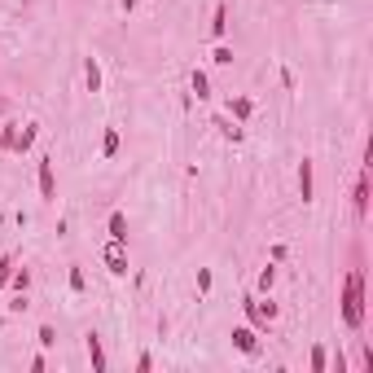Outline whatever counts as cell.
Returning a JSON list of instances; mask_svg holds the SVG:
<instances>
[{
  "label": "cell",
  "mask_w": 373,
  "mask_h": 373,
  "mask_svg": "<svg viewBox=\"0 0 373 373\" xmlns=\"http://www.w3.org/2000/svg\"><path fill=\"white\" fill-rule=\"evenodd\" d=\"M343 321H347V330L365 325V272L360 268H347V277H343Z\"/></svg>",
  "instance_id": "6da1fadb"
},
{
  "label": "cell",
  "mask_w": 373,
  "mask_h": 373,
  "mask_svg": "<svg viewBox=\"0 0 373 373\" xmlns=\"http://www.w3.org/2000/svg\"><path fill=\"white\" fill-rule=\"evenodd\" d=\"M241 312H246V321H251V325H255L259 334H264V330L272 325V321L281 316V307L272 303V299H259V295H246V299H241Z\"/></svg>",
  "instance_id": "7a4b0ae2"
},
{
  "label": "cell",
  "mask_w": 373,
  "mask_h": 373,
  "mask_svg": "<svg viewBox=\"0 0 373 373\" xmlns=\"http://www.w3.org/2000/svg\"><path fill=\"white\" fill-rule=\"evenodd\" d=\"M101 264L110 277H127V241H115L110 237L106 246H101Z\"/></svg>",
  "instance_id": "3957f363"
},
{
  "label": "cell",
  "mask_w": 373,
  "mask_h": 373,
  "mask_svg": "<svg viewBox=\"0 0 373 373\" xmlns=\"http://www.w3.org/2000/svg\"><path fill=\"white\" fill-rule=\"evenodd\" d=\"M36 181H40V198L44 202H57V176H53V158H48V154H40Z\"/></svg>",
  "instance_id": "277c9868"
},
{
  "label": "cell",
  "mask_w": 373,
  "mask_h": 373,
  "mask_svg": "<svg viewBox=\"0 0 373 373\" xmlns=\"http://www.w3.org/2000/svg\"><path fill=\"white\" fill-rule=\"evenodd\" d=\"M351 211H356V220L365 224V216H369V167H360V176H356V189H351Z\"/></svg>",
  "instance_id": "5b68a950"
},
{
  "label": "cell",
  "mask_w": 373,
  "mask_h": 373,
  "mask_svg": "<svg viewBox=\"0 0 373 373\" xmlns=\"http://www.w3.org/2000/svg\"><path fill=\"white\" fill-rule=\"evenodd\" d=\"M299 198L303 202H316V163H312V158H303V163H299Z\"/></svg>",
  "instance_id": "8992f818"
},
{
  "label": "cell",
  "mask_w": 373,
  "mask_h": 373,
  "mask_svg": "<svg viewBox=\"0 0 373 373\" xmlns=\"http://www.w3.org/2000/svg\"><path fill=\"white\" fill-rule=\"evenodd\" d=\"M84 347H88V365H92V373H106L110 369V360H106V347H101V334H84Z\"/></svg>",
  "instance_id": "52a82bcc"
},
{
  "label": "cell",
  "mask_w": 373,
  "mask_h": 373,
  "mask_svg": "<svg viewBox=\"0 0 373 373\" xmlns=\"http://www.w3.org/2000/svg\"><path fill=\"white\" fill-rule=\"evenodd\" d=\"M233 347H237L241 356H259V330H255V325H237V330H233Z\"/></svg>",
  "instance_id": "ba28073f"
},
{
  "label": "cell",
  "mask_w": 373,
  "mask_h": 373,
  "mask_svg": "<svg viewBox=\"0 0 373 373\" xmlns=\"http://www.w3.org/2000/svg\"><path fill=\"white\" fill-rule=\"evenodd\" d=\"M216 127H220V136H224V141H233V145L246 141V127H241L237 119H229V115H216Z\"/></svg>",
  "instance_id": "9c48e42d"
},
{
  "label": "cell",
  "mask_w": 373,
  "mask_h": 373,
  "mask_svg": "<svg viewBox=\"0 0 373 373\" xmlns=\"http://www.w3.org/2000/svg\"><path fill=\"white\" fill-rule=\"evenodd\" d=\"M36 136H40V123H31V119H27V123L18 127V141H13V154H27L31 145H36Z\"/></svg>",
  "instance_id": "30bf717a"
},
{
  "label": "cell",
  "mask_w": 373,
  "mask_h": 373,
  "mask_svg": "<svg viewBox=\"0 0 373 373\" xmlns=\"http://www.w3.org/2000/svg\"><path fill=\"white\" fill-rule=\"evenodd\" d=\"M251 115H255V101H251V97H229V119L246 123Z\"/></svg>",
  "instance_id": "8fae6325"
},
{
  "label": "cell",
  "mask_w": 373,
  "mask_h": 373,
  "mask_svg": "<svg viewBox=\"0 0 373 373\" xmlns=\"http://www.w3.org/2000/svg\"><path fill=\"white\" fill-rule=\"evenodd\" d=\"M106 233L115 237V241H127V216H123V211H110V220H106Z\"/></svg>",
  "instance_id": "7c38bea8"
},
{
  "label": "cell",
  "mask_w": 373,
  "mask_h": 373,
  "mask_svg": "<svg viewBox=\"0 0 373 373\" xmlns=\"http://www.w3.org/2000/svg\"><path fill=\"white\" fill-rule=\"evenodd\" d=\"M84 88L101 92V66H97V57H84Z\"/></svg>",
  "instance_id": "4fadbf2b"
},
{
  "label": "cell",
  "mask_w": 373,
  "mask_h": 373,
  "mask_svg": "<svg viewBox=\"0 0 373 373\" xmlns=\"http://www.w3.org/2000/svg\"><path fill=\"white\" fill-rule=\"evenodd\" d=\"M189 88H193V97H198V101H206V97H211V79H206V71H193V75H189Z\"/></svg>",
  "instance_id": "5bb4252c"
},
{
  "label": "cell",
  "mask_w": 373,
  "mask_h": 373,
  "mask_svg": "<svg viewBox=\"0 0 373 373\" xmlns=\"http://www.w3.org/2000/svg\"><path fill=\"white\" fill-rule=\"evenodd\" d=\"M272 281H277V259H272L268 268H259V277H255V290H259V295H268V290H272Z\"/></svg>",
  "instance_id": "9a60e30c"
},
{
  "label": "cell",
  "mask_w": 373,
  "mask_h": 373,
  "mask_svg": "<svg viewBox=\"0 0 373 373\" xmlns=\"http://www.w3.org/2000/svg\"><path fill=\"white\" fill-rule=\"evenodd\" d=\"M224 31H229V9H224V5H216V13H211V36H216V40H224Z\"/></svg>",
  "instance_id": "2e32d148"
},
{
  "label": "cell",
  "mask_w": 373,
  "mask_h": 373,
  "mask_svg": "<svg viewBox=\"0 0 373 373\" xmlns=\"http://www.w3.org/2000/svg\"><path fill=\"white\" fill-rule=\"evenodd\" d=\"M18 127H22V123H5V127H0V154H13V141H18Z\"/></svg>",
  "instance_id": "e0dca14e"
},
{
  "label": "cell",
  "mask_w": 373,
  "mask_h": 373,
  "mask_svg": "<svg viewBox=\"0 0 373 373\" xmlns=\"http://www.w3.org/2000/svg\"><path fill=\"white\" fill-rule=\"evenodd\" d=\"M119 154V132L115 127H106V136H101V158H115Z\"/></svg>",
  "instance_id": "ac0fdd59"
},
{
  "label": "cell",
  "mask_w": 373,
  "mask_h": 373,
  "mask_svg": "<svg viewBox=\"0 0 373 373\" xmlns=\"http://www.w3.org/2000/svg\"><path fill=\"white\" fill-rule=\"evenodd\" d=\"M9 286H13V290H27V286H31V268H18V264H13V272H9Z\"/></svg>",
  "instance_id": "d6986e66"
},
{
  "label": "cell",
  "mask_w": 373,
  "mask_h": 373,
  "mask_svg": "<svg viewBox=\"0 0 373 373\" xmlns=\"http://www.w3.org/2000/svg\"><path fill=\"white\" fill-rule=\"evenodd\" d=\"M211 62H216V66H233V48H229V44H216V53H211Z\"/></svg>",
  "instance_id": "ffe728a7"
},
{
  "label": "cell",
  "mask_w": 373,
  "mask_h": 373,
  "mask_svg": "<svg viewBox=\"0 0 373 373\" xmlns=\"http://www.w3.org/2000/svg\"><path fill=\"white\" fill-rule=\"evenodd\" d=\"M325 365H330V351L325 347H312V373H325Z\"/></svg>",
  "instance_id": "44dd1931"
},
{
  "label": "cell",
  "mask_w": 373,
  "mask_h": 373,
  "mask_svg": "<svg viewBox=\"0 0 373 373\" xmlns=\"http://www.w3.org/2000/svg\"><path fill=\"white\" fill-rule=\"evenodd\" d=\"M36 338H40V347H53V343H57V330H53V325H40Z\"/></svg>",
  "instance_id": "7402d4cb"
},
{
  "label": "cell",
  "mask_w": 373,
  "mask_h": 373,
  "mask_svg": "<svg viewBox=\"0 0 373 373\" xmlns=\"http://www.w3.org/2000/svg\"><path fill=\"white\" fill-rule=\"evenodd\" d=\"M9 272H13V255H0V286H9Z\"/></svg>",
  "instance_id": "603a6c76"
},
{
  "label": "cell",
  "mask_w": 373,
  "mask_h": 373,
  "mask_svg": "<svg viewBox=\"0 0 373 373\" xmlns=\"http://www.w3.org/2000/svg\"><path fill=\"white\" fill-rule=\"evenodd\" d=\"M150 369H154V356L141 351V356H136V373H150Z\"/></svg>",
  "instance_id": "cb8c5ba5"
},
{
  "label": "cell",
  "mask_w": 373,
  "mask_h": 373,
  "mask_svg": "<svg viewBox=\"0 0 373 373\" xmlns=\"http://www.w3.org/2000/svg\"><path fill=\"white\" fill-rule=\"evenodd\" d=\"M211 286H216V277H211V268H202V272H198V290H202V295H206Z\"/></svg>",
  "instance_id": "d4e9b609"
},
{
  "label": "cell",
  "mask_w": 373,
  "mask_h": 373,
  "mask_svg": "<svg viewBox=\"0 0 373 373\" xmlns=\"http://www.w3.org/2000/svg\"><path fill=\"white\" fill-rule=\"evenodd\" d=\"M71 290H75V295H84V272H79V268H71Z\"/></svg>",
  "instance_id": "484cf974"
},
{
  "label": "cell",
  "mask_w": 373,
  "mask_h": 373,
  "mask_svg": "<svg viewBox=\"0 0 373 373\" xmlns=\"http://www.w3.org/2000/svg\"><path fill=\"white\" fill-rule=\"evenodd\" d=\"M119 5H123V13H132V9H136V0H119Z\"/></svg>",
  "instance_id": "4316f807"
}]
</instances>
